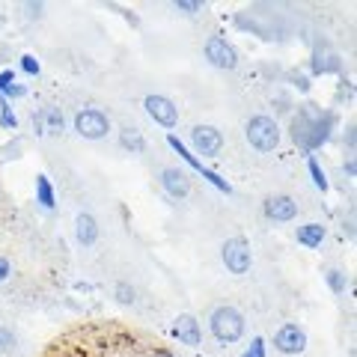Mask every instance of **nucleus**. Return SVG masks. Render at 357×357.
<instances>
[{
	"label": "nucleus",
	"instance_id": "f257e3e1",
	"mask_svg": "<svg viewBox=\"0 0 357 357\" xmlns=\"http://www.w3.org/2000/svg\"><path fill=\"white\" fill-rule=\"evenodd\" d=\"M208 331L211 337H215L220 345H232L244 337V331H248V321H244L241 310L223 304V307H215L208 316Z\"/></svg>",
	"mask_w": 357,
	"mask_h": 357
},
{
	"label": "nucleus",
	"instance_id": "f03ea898",
	"mask_svg": "<svg viewBox=\"0 0 357 357\" xmlns=\"http://www.w3.org/2000/svg\"><path fill=\"white\" fill-rule=\"evenodd\" d=\"M244 137H248L250 143V149L256 152H274L277 146H280V126H277V119L274 116H268V114H256L248 119V126H244Z\"/></svg>",
	"mask_w": 357,
	"mask_h": 357
},
{
	"label": "nucleus",
	"instance_id": "7ed1b4c3",
	"mask_svg": "<svg viewBox=\"0 0 357 357\" xmlns=\"http://www.w3.org/2000/svg\"><path fill=\"white\" fill-rule=\"evenodd\" d=\"M72 128H75L77 137H84V140H105L110 134V128H114V122H110V116L105 114V110L81 107L72 119Z\"/></svg>",
	"mask_w": 357,
	"mask_h": 357
},
{
	"label": "nucleus",
	"instance_id": "20e7f679",
	"mask_svg": "<svg viewBox=\"0 0 357 357\" xmlns=\"http://www.w3.org/2000/svg\"><path fill=\"white\" fill-rule=\"evenodd\" d=\"M220 262L227 265V271L229 274H236V277H244L253 268V250H250V244L248 238H241V236H232L220 244Z\"/></svg>",
	"mask_w": 357,
	"mask_h": 357
},
{
	"label": "nucleus",
	"instance_id": "39448f33",
	"mask_svg": "<svg viewBox=\"0 0 357 357\" xmlns=\"http://www.w3.org/2000/svg\"><path fill=\"white\" fill-rule=\"evenodd\" d=\"M203 54H206V60L220 72L238 69V51L227 36H218V33L215 36H208L206 45H203Z\"/></svg>",
	"mask_w": 357,
	"mask_h": 357
},
{
	"label": "nucleus",
	"instance_id": "423d86ee",
	"mask_svg": "<svg viewBox=\"0 0 357 357\" xmlns=\"http://www.w3.org/2000/svg\"><path fill=\"white\" fill-rule=\"evenodd\" d=\"M33 131L39 137H60L66 131V116L57 105H42L39 110H33Z\"/></svg>",
	"mask_w": 357,
	"mask_h": 357
},
{
	"label": "nucleus",
	"instance_id": "0eeeda50",
	"mask_svg": "<svg viewBox=\"0 0 357 357\" xmlns=\"http://www.w3.org/2000/svg\"><path fill=\"white\" fill-rule=\"evenodd\" d=\"M191 146L197 155H203V158H218L220 149H223V131L215 128V126H194L191 128Z\"/></svg>",
	"mask_w": 357,
	"mask_h": 357
},
{
	"label": "nucleus",
	"instance_id": "6e6552de",
	"mask_svg": "<svg viewBox=\"0 0 357 357\" xmlns=\"http://www.w3.org/2000/svg\"><path fill=\"white\" fill-rule=\"evenodd\" d=\"M307 331L295 325V321H286L283 328H277L274 333V349L280 354H304L307 351Z\"/></svg>",
	"mask_w": 357,
	"mask_h": 357
},
{
	"label": "nucleus",
	"instance_id": "1a4fd4ad",
	"mask_svg": "<svg viewBox=\"0 0 357 357\" xmlns=\"http://www.w3.org/2000/svg\"><path fill=\"white\" fill-rule=\"evenodd\" d=\"M143 107H146V114L152 122H158V126L164 128H176L178 126V107L173 98H167V96H146L143 98Z\"/></svg>",
	"mask_w": 357,
	"mask_h": 357
},
{
	"label": "nucleus",
	"instance_id": "9d476101",
	"mask_svg": "<svg viewBox=\"0 0 357 357\" xmlns=\"http://www.w3.org/2000/svg\"><path fill=\"white\" fill-rule=\"evenodd\" d=\"M262 211H265L268 220H274V223H289V220L298 218V199L289 197V194H271V197H265Z\"/></svg>",
	"mask_w": 357,
	"mask_h": 357
},
{
	"label": "nucleus",
	"instance_id": "9b49d317",
	"mask_svg": "<svg viewBox=\"0 0 357 357\" xmlns=\"http://www.w3.org/2000/svg\"><path fill=\"white\" fill-rule=\"evenodd\" d=\"M173 337L182 342V345H191V349H197L199 342H203V328H199L197 316H191V312H182V316L173 319Z\"/></svg>",
	"mask_w": 357,
	"mask_h": 357
},
{
	"label": "nucleus",
	"instance_id": "f8f14e48",
	"mask_svg": "<svg viewBox=\"0 0 357 357\" xmlns=\"http://www.w3.org/2000/svg\"><path fill=\"white\" fill-rule=\"evenodd\" d=\"M161 188L173 199H185L191 194V178L185 176V170H178V167H164L161 170Z\"/></svg>",
	"mask_w": 357,
	"mask_h": 357
},
{
	"label": "nucleus",
	"instance_id": "ddd939ff",
	"mask_svg": "<svg viewBox=\"0 0 357 357\" xmlns=\"http://www.w3.org/2000/svg\"><path fill=\"white\" fill-rule=\"evenodd\" d=\"M312 75H337L342 69V60L340 54L331 48V45H319L316 51H312Z\"/></svg>",
	"mask_w": 357,
	"mask_h": 357
},
{
	"label": "nucleus",
	"instance_id": "4468645a",
	"mask_svg": "<svg viewBox=\"0 0 357 357\" xmlns=\"http://www.w3.org/2000/svg\"><path fill=\"white\" fill-rule=\"evenodd\" d=\"M98 220L89 215V211H81V215L75 218V238L77 244H84V248H93V244L98 241Z\"/></svg>",
	"mask_w": 357,
	"mask_h": 357
},
{
	"label": "nucleus",
	"instance_id": "2eb2a0df",
	"mask_svg": "<svg viewBox=\"0 0 357 357\" xmlns=\"http://www.w3.org/2000/svg\"><path fill=\"white\" fill-rule=\"evenodd\" d=\"M325 236H328L325 223H316V220H310V223H304V227H298V232H295L298 244H304V248H310V250L321 248V241H325Z\"/></svg>",
	"mask_w": 357,
	"mask_h": 357
},
{
	"label": "nucleus",
	"instance_id": "dca6fc26",
	"mask_svg": "<svg viewBox=\"0 0 357 357\" xmlns=\"http://www.w3.org/2000/svg\"><path fill=\"white\" fill-rule=\"evenodd\" d=\"M119 143L126 146L131 155H143L146 152V137H143L140 128H122L119 131Z\"/></svg>",
	"mask_w": 357,
	"mask_h": 357
},
{
	"label": "nucleus",
	"instance_id": "f3484780",
	"mask_svg": "<svg viewBox=\"0 0 357 357\" xmlns=\"http://www.w3.org/2000/svg\"><path fill=\"white\" fill-rule=\"evenodd\" d=\"M36 203H39L45 211H51L54 203H57V199H54V185H51V178L45 176V173L36 176Z\"/></svg>",
	"mask_w": 357,
	"mask_h": 357
},
{
	"label": "nucleus",
	"instance_id": "a211bd4d",
	"mask_svg": "<svg viewBox=\"0 0 357 357\" xmlns=\"http://www.w3.org/2000/svg\"><path fill=\"white\" fill-rule=\"evenodd\" d=\"M325 283L331 286L333 295H342L345 286H349V277H345L342 268H328V271H325Z\"/></svg>",
	"mask_w": 357,
	"mask_h": 357
},
{
	"label": "nucleus",
	"instance_id": "6ab92c4d",
	"mask_svg": "<svg viewBox=\"0 0 357 357\" xmlns=\"http://www.w3.org/2000/svg\"><path fill=\"white\" fill-rule=\"evenodd\" d=\"M114 298H116V304L131 307L134 301H137V289H134L131 283H126V280H119V283L114 286Z\"/></svg>",
	"mask_w": 357,
	"mask_h": 357
},
{
	"label": "nucleus",
	"instance_id": "aec40b11",
	"mask_svg": "<svg viewBox=\"0 0 357 357\" xmlns=\"http://www.w3.org/2000/svg\"><path fill=\"white\" fill-rule=\"evenodd\" d=\"M15 349H18L15 331H13V328H6V325H0V357H9Z\"/></svg>",
	"mask_w": 357,
	"mask_h": 357
},
{
	"label": "nucleus",
	"instance_id": "412c9836",
	"mask_svg": "<svg viewBox=\"0 0 357 357\" xmlns=\"http://www.w3.org/2000/svg\"><path fill=\"white\" fill-rule=\"evenodd\" d=\"M173 9L178 15H188V18H194L199 15L206 9V3H199V0H173Z\"/></svg>",
	"mask_w": 357,
	"mask_h": 357
},
{
	"label": "nucleus",
	"instance_id": "4be33fe9",
	"mask_svg": "<svg viewBox=\"0 0 357 357\" xmlns=\"http://www.w3.org/2000/svg\"><path fill=\"white\" fill-rule=\"evenodd\" d=\"M0 126H3L6 131H15L18 128L15 110H13V105H9V102H3V98H0Z\"/></svg>",
	"mask_w": 357,
	"mask_h": 357
},
{
	"label": "nucleus",
	"instance_id": "5701e85b",
	"mask_svg": "<svg viewBox=\"0 0 357 357\" xmlns=\"http://www.w3.org/2000/svg\"><path fill=\"white\" fill-rule=\"evenodd\" d=\"M307 167H310L312 185H316L321 194H328V188H331V185H328V176H325V170H321V167H319V161H316V158H310V164H307Z\"/></svg>",
	"mask_w": 357,
	"mask_h": 357
},
{
	"label": "nucleus",
	"instance_id": "b1692460",
	"mask_svg": "<svg viewBox=\"0 0 357 357\" xmlns=\"http://www.w3.org/2000/svg\"><path fill=\"white\" fill-rule=\"evenodd\" d=\"M167 143H170V146H173V149H176L178 155H182V158H185L188 164H191V167H194V170H199V173H203V161H197V158H194V155H191V152H188V149H185V143H182V140H178V137H173V134H170V137H167Z\"/></svg>",
	"mask_w": 357,
	"mask_h": 357
},
{
	"label": "nucleus",
	"instance_id": "393cba45",
	"mask_svg": "<svg viewBox=\"0 0 357 357\" xmlns=\"http://www.w3.org/2000/svg\"><path fill=\"white\" fill-rule=\"evenodd\" d=\"M21 72L30 75V77H36V75L42 72V63L33 57V54H24V57H21Z\"/></svg>",
	"mask_w": 357,
	"mask_h": 357
},
{
	"label": "nucleus",
	"instance_id": "a878e982",
	"mask_svg": "<svg viewBox=\"0 0 357 357\" xmlns=\"http://www.w3.org/2000/svg\"><path fill=\"white\" fill-rule=\"evenodd\" d=\"M24 96H27V86L24 84H13V86L3 89V96L0 98H3V102H13V98H24Z\"/></svg>",
	"mask_w": 357,
	"mask_h": 357
},
{
	"label": "nucleus",
	"instance_id": "bb28decb",
	"mask_svg": "<svg viewBox=\"0 0 357 357\" xmlns=\"http://www.w3.org/2000/svg\"><path fill=\"white\" fill-rule=\"evenodd\" d=\"M21 146H24V143H21V137H15V143H9V146H3V149H0V161L18 158V155H21Z\"/></svg>",
	"mask_w": 357,
	"mask_h": 357
},
{
	"label": "nucleus",
	"instance_id": "cd10ccee",
	"mask_svg": "<svg viewBox=\"0 0 357 357\" xmlns=\"http://www.w3.org/2000/svg\"><path fill=\"white\" fill-rule=\"evenodd\" d=\"M241 357H265V342H262V337H256L253 345H250V349L244 351Z\"/></svg>",
	"mask_w": 357,
	"mask_h": 357
},
{
	"label": "nucleus",
	"instance_id": "c85d7f7f",
	"mask_svg": "<svg viewBox=\"0 0 357 357\" xmlns=\"http://www.w3.org/2000/svg\"><path fill=\"white\" fill-rule=\"evenodd\" d=\"M13 84H15V69H3V72H0V96H3V89L13 86Z\"/></svg>",
	"mask_w": 357,
	"mask_h": 357
},
{
	"label": "nucleus",
	"instance_id": "c756f323",
	"mask_svg": "<svg viewBox=\"0 0 357 357\" xmlns=\"http://www.w3.org/2000/svg\"><path fill=\"white\" fill-rule=\"evenodd\" d=\"M9 277H13V262L6 256H0V283H6Z\"/></svg>",
	"mask_w": 357,
	"mask_h": 357
},
{
	"label": "nucleus",
	"instance_id": "7c9ffc66",
	"mask_svg": "<svg viewBox=\"0 0 357 357\" xmlns=\"http://www.w3.org/2000/svg\"><path fill=\"white\" fill-rule=\"evenodd\" d=\"M24 9H27V18H42L45 15V3H24Z\"/></svg>",
	"mask_w": 357,
	"mask_h": 357
},
{
	"label": "nucleus",
	"instance_id": "2f4dec72",
	"mask_svg": "<svg viewBox=\"0 0 357 357\" xmlns=\"http://www.w3.org/2000/svg\"><path fill=\"white\" fill-rule=\"evenodd\" d=\"M345 143H349V149L354 152V126L345 128Z\"/></svg>",
	"mask_w": 357,
	"mask_h": 357
},
{
	"label": "nucleus",
	"instance_id": "473e14b6",
	"mask_svg": "<svg viewBox=\"0 0 357 357\" xmlns=\"http://www.w3.org/2000/svg\"><path fill=\"white\" fill-rule=\"evenodd\" d=\"M295 81H298V89H301V93H307V89H310V81H307L304 75H295Z\"/></svg>",
	"mask_w": 357,
	"mask_h": 357
},
{
	"label": "nucleus",
	"instance_id": "72a5a7b5",
	"mask_svg": "<svg viewBox=\"0 0 357 357\" xmlns=\"http://www.w3.org/2000/svg\"><path fill=\"white\" fill-rule=\"evenodd\" d=\"M342 170L349 173V176H354V173H357V167H354V158H349V161H345V164H342Z\"/></svg>",
	"mask_w": 357,
	"mask_h": 357
},
{
	"label": "nucleus",
	"instance_id": "f704fd0d",
	"mask_svg": "<svg viewBox=\"0 0 357 357\" xmlns=\"http://www.w3.org/2000/svg\"><path fill=\"white\" fill-rule=\"evenodd\" d=\"M152 357H176V354H170V351H164V349H158V351H152Z\"/></svg>",
	"mask_w": 357,
	"mask_h": 357
}]
</instances>
